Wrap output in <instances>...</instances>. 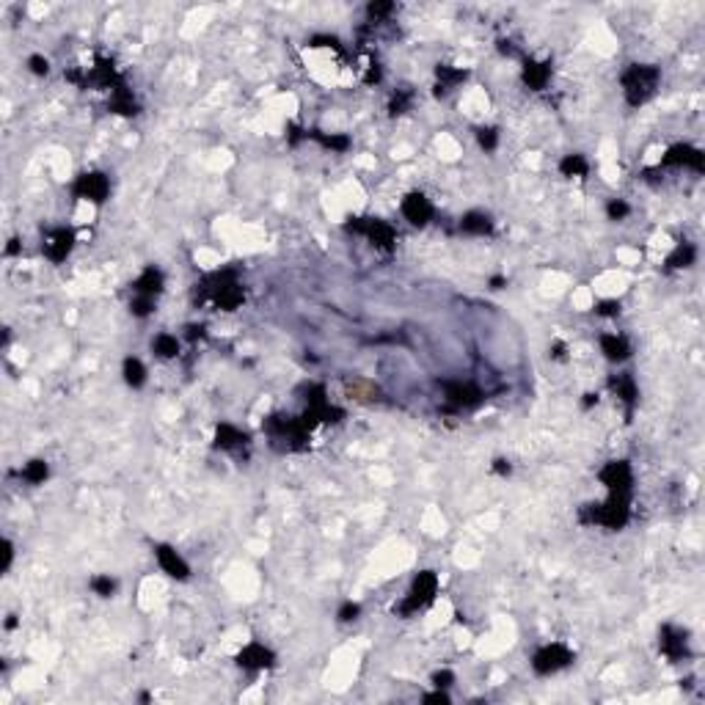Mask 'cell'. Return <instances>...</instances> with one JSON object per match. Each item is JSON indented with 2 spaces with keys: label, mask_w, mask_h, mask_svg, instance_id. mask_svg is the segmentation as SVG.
Returning a JSON list of instances; mask_svg holds the SVG:
<instances>
[{
  "label": "cell",
  "mask_w": 705,
  "mask_h": 705,
  "mask_svg": "<svg viewBox=\"0 0 705 705\" xmlns=\"http://www.w3.org/2000/svg\"><path fill=\"white\" fill-rule=\"evenodd\" d=\"M28 69H31L33 75L44 78V75L50 72V61H47L44 56H31V58H28Z\"/></svg>",
  "instance_id": "obj_36"
},
{
  "label": "cell",
  "mask_w": 705,
  "mask_h": 705,
  "mask_svg": "<svg viewBox=\"0 0 705 705\" xmlns=\"http://www.w3.org/2000/svg\"><path fill=\"white\" fill-rule=\"evenodd\" d=\"M601 482L609 488V493H617V496H628L631 493V485H633V471L628 466L626 461H609L604 469H601Z\"/></svg>",
  "instance_id": "obj_9"
},
{
  "label": "cell",
  "mask_w": 705,
  "mask_h": 705,
  "mask_svg": "<svg viewBox=\"0 0 705 705\" xmlns=\"http://www.w3.org/2000/svg\"><path fill=\"white\" fill-rule=\"evenodd\" d=\"M678 168V165H683V168H692V171H703L705 168V155L700 149H695V147H689V144H675V147H670L664 157H661V163H658V168Z\"/></svg>",
  "instance_id": "obj_10"
},
{
  "label": "cell",
  "mask_w": 705,
  "mask_h": 705,
  "mask_svg": "<svg viewBox=\"0 0 705 705\" xmlns=\"http://www.w3.org/2000/svg\"><path fill=\"white\" fill-rule=\"evenodd\" d=\"M309 138H314L322 149H331V152H347L350 149V138L347 135H328V133H320V130H309Z\"/></svg>",
  "instance_id": "obj_26"
},
{
  "label": "cell",
  "mask_w": 705,
  "mask_h": 705,
  "mask_svg": "<svg viewBox=\"0 0 705 705\" xmlns=\"http://www.w3.org/2000/svg\"><path fill=\"white\" fill-rule=\"evenodd\" d=\"M130 312L135 317H147V314L155 312V298H147V295H135L133 304H130Z\"/></svg>",
  "instance_id": "obj_32"
},
{
  "label": "cell",
  "mask_w": 705,
  "mask_h": 705,
  "mask_svg": "<svg viewBox=\"0 0 705 705\" xmlns=\"http://www.w3.org/2000/svg\"><path fill=\"white\" fill-rule=\"evenodd\" d=\"M155 556H157V565L163 567V573H168L171 579H179V581H185V579L190 576V567H188V562L179 556V551L174 549V546H165V543H160V546H155Z\"/></svg>",
  "instance_id": "obj_14"
},
{
  "label": "cell",
  "mask_w": 705,
  "mask_h": 705,
  "mask_svg": "<svg viewBox=\"0 0 705 705\" xmlns=\"http://www.w3.org/2000/svg\"><path fill=\"white\" fill-rule=\"evenodd\" d=\"M17 251H19V240H17V237H11V240H8V245H6V256H14Z\"/></svg>",
  "instance_id": "obj_45"
},
{
  "label": "cell",
  "mask_w": 705,
  "mask_h": 705,
  "mask_svg": "<svg viewBox=\"0 0 705 705\" xmlns=\"http://www.w3.org/2000/svg\"><path fill=\"white\" fill-rule=\"evenodd\" d=\"M490 229H493V221H490V215H485V213H479V210H471L466 213L463 218H461V232H466V235H490Z\"/></svg>",
  "instance_id": "obj_21"
},
{
  "label": "cell",
  "mask_w": 705,
  "mask_h": 705,
  "mask_svg": "<svg viewBox=\"0 0 705 705\" xmlns=\"http://www.w3.org/2000/svg\"><path fill=\"white\" fill-rule=\"evenodd\" d=\"M152 350H155L157 358H176L179 356V339L171 336V333H157L155 342H152Z\"/></svg>",
  "instance_id": "obj_27"
},
{
  "label": "cell",
  "mask_w": 705,
  "mask_h": 705,
  "mask_svg": "<svg viewBox=\"0 0 705 705\" xmlns=\"http://www.w3.org/2000/svg\"><path fill=\"white\" fill-rule=\"evenodd\" d=\"M601 350H604V356L609 361H626L628 356H631V345H628L626 336H620V333H604L601 336Z\"/></svg>",
  "instance_id": "obj_18"
},
{
  "label": "cell",
  "mask_w": 705,
  "mask_h": 705,
  "mask_svg": "<svg viewBox=\"0 0 705 705\" xmlns=\"http://www.w3.org/2000/svg\"><path fill=\"white\" fill-rule=\"evenodd\" d=\"M570 661H573V650L567 645H562V642H551V645H543L532 656V670L538 675H554V672L565 670Z\"/></svg>",
  "instance_id": "obj_7"
},
{
  "label": "cell",
  "mask_w": 705,
  "mask_h": 705,
  "mask_svg": "<svg viewBox=\"0 0 705 705\" xmlns=\"http://www.w3.org/2000/svg\"><path fill=\"white\" fill-rule=\"evenodd\" d=\"M444 397H447V402L452 408H474V405H479L485 399L482 389H476L474 383H461V381L444 383Z\"/></svg>",
  "instance_id": "obj_13"
},
{
  "label": "cell",
  "mask_w": 705,
  "mask_h": 705,
  "mask_svg": "<svg viewBox=\"0 0 705 705\" xmlns=\"http://www.w3.org/2000/svg\"><path fill=\"white\" fill-rule=\"evenodd\" d=\"M433 204H430V199L424 196V193H419V190H413V193H408L405 199H402V215H405V221H410L413 226H427L430 221H433Z\"/></svg>",
  "instance_id": "obj_11"
},
{
  "label": "cell",
  "mask_w": 705,
  "mask_h": 705,
  "mask_svg": "<svg viewBox=\"0 0 705 705\" xmlns=\"http://www.w3.org/2000/svg\"><path fill=\"white\" fill-rule=\"evenodd\" d=\"M133 292L135 295H147V298H157L163 292V273L157 267H147L135 281H133Z\"/></svg>",
  "instance_id": "obj_17"
},
{
  "label": "cell",
  "mask_w": 705,
  "mask_h": 705,
  "mask_svg": "<svg viewBox=\"0 0 705 705\" xmlns=\"http://www.w3.org/2000/svg\"><path fill=\"white\" fill-rule=\"evenodd\" d=\"M245 433H240L235 424H221L215 430V447L224 449V452H235L240 447H245Z\"/></svg>",
  "instance_id": "obj_20"
},
{
  "label": "cell",
  "mask_w": 705,
  "mask_h": 705,
  "mask_svg": "<svg viewBox=\"0 0 705 705\" xmlns=\"http://www.w3.org/2000/svg\"><path fill=\"white\" fill-rule=\"evenodd\" d=\"M91 590L99 595V598H110L116 592V581L110 576H94L91 579Z\"/></svg>",
  "instance_id": "obj_31"
},
{
  "label": "cell",
  "mask_w": 705,
  "mask_h": 705,
  "mask_svg": "<svg viewBox=\"0 0 705 705\" xmlns=\"http://www.w3.org/2000/svg\"><path fill=\"white\" fill-rule=\"evenodd\" d=\"M110 110L122 113V116H135L138 113V102L133 99V91H127V85H119L110 97Z\"/></svg>",
  "instance_id": "obj_23"
},
{
  "label": "cell",
  "mask_w": 705,
  "mask_h": 705,
  "mask_svg": "<svg viewBox=\"0 0 705 705\" xmlns=\"http://www.w3.org/2000/svg\"><path fill=\"white\" fill-rule=\"evenodd\" d=\"M476 141H479V147H482L485 152H493V149L499 147V133H496L493 127H482V130L476 133Z\"/></svg>",
  "instance_id": "obj_33"
},
{
  "label": "cell",
  "mask_w": 705,
  "mask_h": 705,
  "mask_svg": "<svg viewBox=\"0 0 705 705\" xmlns=\"http://www.w3.org/2000/svg\"><path fill=\"white\" fill-rule=\"evenodd\" d=\"M595 312L601 314V317H615V314H620V304L617 301H604V304H598Z\"/></svg>",
  "instance_id": "obj_40"
},
{
  "label": "cell",
  "mask_w": 705,
  "mask_h": 705,
  "mask_svg": "<svg viewBox=\"0 0 705 705\" xmlns=\"http://www.w3.org/2000/svg\"><path fill=\"white\" fill-rule=\"evenodd\" d=\"M452 681H455V672H452V670H438V672H433V686H436V689H449Z\"/></svg>",
  "instance_id": "obj_37"
},
{
  "label": "cell",
  "mask_w": 705,
  "mask_h": 705,
  "mask_svg": "<svg viewBox=\"0 0 705 705\" xmlns=\"http://www.w3.org/2000/svg\"><path fill=\"white\" fill-rule=\"evenodd\" d=\"M551 78V64L546 61H526L524 64V83L529 85V88H535V91H540V88H546V83Z\"/></svg>",
  "instance_id": "obj_19"
},
{
  "label": "cell",
  "mask_w": 705,
  "mask_h": 705,
  "mask_svg": "<svg viewBox=\"0 0 705 705\" xmlns=\"http://www.w3.org/2000/svg\"><path fill=\"white\" fill-rule=\"evenodd\" d=\"M201 292H204V298H210L224 312H235L237 306L242 304V298H245V292H242V287H240V281H237V276L232 270L207 276V281L201 284Z\"/></svg>",
  "instance_id": "obj_2"
},
{
  "label": "cell",
  "mask_w": 705,
  "mask_h": 705,
  "mask_svg": "<svg viewBox=\"0 0 705 705\" xmlns=\"http://www.w3.org/2000/svg\"><path fill=\"white\" fill-rule=\"evenodd\" d=\"M436 595H438V576H436L433 570L416 573V579H413V584H410L405 601L399 604V615H402V617H410V615L422 612L424 606H430V604L436 601Z\"/></svg>",
  "instance_id": "obj_5"
},
{
  "label": "cell",
  "mask_w": 705,
  "mask_h": 705,
  "mask_svg": "<svg viewBox=\"0 0 705 705\" xmlns=\"http://www.w3.org/2000/svg\"><path fill=\"white\" fill-rule=\"evenodd\" d=\"M42 248H44V256L50 262H64L72 254V248H75V232L67 229V226H58V229H53L50 235L44 237Z\"/></svg>",
  "instance_id": "obj_12"
},
{
  "label": "cell",
  "mask_w": 705,
  "mask_h": 705,
  "mask_svg": "<svg viewBox=\"0 0 705 705\" xmlns=\"http://www.w3.org/2000/svg\"><path fill=\"white\" fill-rule=\"evenodd\" d=\"M273 661H276L273 650H267V647L259 645V642H251V645H245V647L237 653V664H240L242 670H251V672L267 670V667H273Z\"/></svg>",
  "instance_id": "obj_15"
},
{
  "label": "cell",
  "mask_w": 705,
  "mask_h": 705,
  "mask_svg": "<svg viewBox=\"0 0 705 705\" xmlns=\"http://www.w3.org/2000/svg\"><path fill=\"white\" fill-rule=\"evenodd\" d=\"M658 647H661V653H664L670 661H681V658L689 653V647H686V631L678 626H664L661 628Z\"/></svg>",
  "instance_id": "obj_16"
},
{
  "label": "cell",
  "mask_w": 705,
  "mask_h": 705,
  "mask_svg": "<svg viewBox=\"0 0 705 705\" xmlns=\"http://www.w3.org/2000/svg\"><path fill=\"white\" fill-rule=\"evenodd\" d=\"M22 474V479L25 482H31V485H42L44 479H47V474H50V466L44 463V461H28L25 463V469L19 471Z\"/></svg>",
  "instance_id": "obj_30"
},
{
  "label": "cell",
  "mask_w": 705,
  "mask_h": 705,
  "mask_svg": "<svg viewBox=\"0 0 705 705\" xmlns=\"http://www.w3.org/2000/svg\"><path fill=\"white\" fill-rule=\"evenodd\" d=\"M358 615H361V606H358L356 601H347V604L339 606V615H336V617H339L342 623H353Z\"/></svg>",
  "instance_id": "obj_35"
},
{
  "label": "cell",
  "mask_w": 705,
  "mask_h": 705,
  "mask_svg": "<svg viewBox=\"0 0 705 705\" xmlns=\"http://www.w3.org/2000/svg\"><path fill=\"white\" fill-rule=\"evenodd\" d=\"M559 171H562V176H587L590 165L581 155H565L559 163Z\"/></svg>",
  "instance_id": "obj_29"
},
{
  "label": "cell",
  "mask_w": 705,
  "mask_h": 705,
  "mask_svg": "<svg viewBox=\"0 0 705 705\" xmlns=\"http://www.w3.org/2000/svg\"><path fill=\"white\" fill-rule=\"evenodd\" d=\"M504 281H507L504 276H496V279H490V287H493V290H501V287H504Z\"/></svg>",
  "instance_id": "obj_47"
},
{
  "label": "cell",
  "mask_w": 705,
  "mask_h": 705,
  "mask_svg": "<svg viewBox=\"0 0 705 705\" xmlns=\"http://www.w3.org/2000/svg\"><path fill=\"white\" fill-rule=\"evenodd\" d=\"M367 11H370V17H372V19H383L386 14H392L394 6L392 3H370V8H367Z\"/></svg>",
  "instance_id": "obj_39"
},
{
  "label": "cell",
  "mask_w": 705,
  "mask_h": 705,
  "mask_svg": "<svg viewBox=\"0 0 705 705\" xmlns=\"http://www.w3.org/2000/svg\"><path fill=\"white\" fill-rule=\"evenodd\" d=\"M410 105V91H397L392 97V113H405V108Z\"/></svg>",
  "instance_id": "obj_38"
},
{
  "label": "cell",
  "mask_w": 705,
  "mask_h": 705,
  "mask_svg": "<svg viewBox=\"0 0 705 705\" xmlns=\"http://www.w3.org/2000/svg\"><path fill=\"white\" fill-rule=\"evenodd\" d=\"M628 213H631V207H628L623 199H612V201L606 204V215H609L612 221H623Z\"/></svg>",
  "instance_id": "obj_34"
},
{
  "label": "cell",
  "mask_w": 705,
  "mask_h": 705,
  "mask_svg": "<svg viewBox=\"0 0 705 705\" xmlns=\"http://www.w3.org/2000/svg\"><path fill=\"white\" fill-rule=\"evenodd\" d=\"M628 496H617L612 493L609 501L604 504H587L581 510V521L584 524H598V526H606V529H623L628 524Z\"/></svg>",
  "instance_id": "obj_4"
},
{
  "label": "cell",
  "mask_w": 705,
  "mask_h": 705,
  "mask_svg": "<svg viewBox=\"0 0 705 705\" xmlns=\"http://www.w3.org/2000/svg\"><path fill=\"white\" fill-rule=\"evenodd\" d=\"M551 356H554V358H565V345H556Z\"/></svg>",
  "instance_id": "obj_48"
},
{
  "label": "cell",
  "mask_w": 705,
  "mask_h": 705,
  "mask_svg": "<svg viewBox=\"0 0 705 705\" xmlns=\"http://www.w3.org/2000/svg\"><path fill=\"white\" fill-rule=\"evenodd\" d=\"M347 229L356 232V235H364L375 248H381V251H392L394 242H397L394 226H389V224L381 221V218H350V221H347Z\"/></svg>",
  "instance_id": "obj_6"
},
{
  "label": "cell",
  "mask_w": 705,
  "mask_h": 705,
  "mask_svg": "<svg viewBox=\"0 0 705 705\" xmlns=\"http://www.w3.org/2000/svg\"><path fill=\"white\" fill-rule=\"evenodd\" d=\"M265 433L270 436L273 447H279V449H304L312 430L304 424V419H292V416H267V419H265Z\"/></svg>",
  "instance_id": "obj_1"
},
{
  "label": "cell",
  "mask_w": 705,
  "mask_h": 705,
  "mask_svg": "<svg viewBox=\"0 0 705 705\" xmlns=\"http://www.w3.org/2000/svg\"><path fill=\"white\" fill-rule=\"evenodd\" d=\"M122 375H124V383L133 386V389H141V386L147 383V367H144L138 358H124Z\"/></svg>",
  "instance_id": "obj_25"
},
{
  "label": "cell",
  "mask_w": 705,
  "mask_h": 705,
  "mask_svg": "<svg viewBox=\"0 0 705 705\" xmlns=\"http://www.w3.org/2000/svg\"><path fill=\"white\" fill-rule=\"evenodd\" d=\"M11 559H14V543H11V540H3V567H0L3 573L11 567Z\"/></svg>",
  "instance_id": "obj_41"
},
{
  "label": "cell",
  "mask_w": 705,
  "mask_h": 705,
  "mask_svg": "<svg viewBox=\"0 0 705 705\" xmlns=\"http://www.w3.org/2000/svg\"><path fill=\"white\" fill-rule=\"evenodd\" d=\"M493 471H496V474H501V476H507L513 469H510V463H507V461H501V458H499V461L493 463Z\"/></svg>",
  "instance_id": "obj_44"
},
{
  "label": "cell",
  "mask_w": 705,
  "mask_h": 705,
  "mask_svg": "<svg viewBox=\"0 0 705 705\" xmlns=\"http://www.w3.org/2000/svg\"><path fill=\"white\" fill-rule=\"evenodd\" d=\"M72 193L83 199V201H91V204H102L108 196H110V179L102 174V171H85L80 174L72 185Z\"/></svg>",
  "instance_id": "obj_8"
},
{
  "label": "cell",
  "mask_w": 705,
  "mask_h": 705,
  "mask_svg": "<svg viewBox=\"0 0 705 705\" xmlns=\"http://www.w3.org/2000/svg\"><path fill=\"white\" fill-rule=\"evenodd\" d=\"M609 389L617 394L628 408H633V405H636L639 389H636V381H633L631 375H612V378H609Z\"/></svg>",
  "instance_id": "obj_22"
},
{
  "label": "cell",
  "mask_w": 705,
  "mask_h": 705,
  "mask_svg": "<svg viewBox=\"0 0 705 705\" xmlns=\"http://www.w3.org/2000/svg\"><path fill=\"white\" fill-rule=\"evenodd\" d=\"M595 402H598V394H584V402H581V405H584V408H592Z\"/></svg>",
  "instance_id": "obj_46"
},
{
  "label": "cell",
  "mask_w": 705,
  "mask_h": 705,
  "mask_svg": "<svg viewBox=\"0 0 705 705\" xmlns=\"http://www.w3.org/2000/svg\"><path fill=\"white\" fill-rule=\"evenodd\" d=\"M424 703H449V695H447V689H436L433 695L424 697Z\"/></svg>",
  "instance_id": "obj_43"
},
{
  "label": "cell",
  "mask_w": 705,
  "mask_h": 705,
  "mask_svg": "<svg viewBox=\"0 0 705 705\" xmlns=\"http://www.w3.org/2000/svg\"><path fill=\"white\" fill-rule=\"evenodd\" d=\"M658 67H650V64H631L623 75V91H626L628 105L639 108L645 105L653 94H656V85H658Z\"/></svg>",
  "instance_id": "obj_3"
},
{
  "label": "cell",
  "mask_w": 705,
  "mask_h": 705,
  "mask_svg": "<svg viewBox=\"0 0 705 705\" xmlns=\"http://www.w3.org/2000/svg\"><path fill=\"white\" fill-rule=\"evenodd\" d=\"M436 75H438V91H436V94H444V91H449V88H455L458 83H463V80H466V69L438 67V69H436Z\"/></svg>",
  "instance_id": "obj_28"
},
{
  "label": "cell",
  "mask_w": 705,
  "mask_h": 705,
  "mask_svg": "<svg viewBox=\"0 0 705 705\" xmlns=\"http://www.w3.org/2000/svg\"><path fill=\"white\" fill-rule=\"evenodd\" d=\"M312 47H339V39L336 36H314Z\"/></svg>",
  "instance_id": "obj_42"
},
{
  "label": "cell",
  "mask_w": 705,
  "mask_h": 705,
  "mask_svg": "<svg viewBox=\"0 0 705 705\" xmlns=\"http://www.w3.org/2000/svg\"><path fill=\"white\" fill-rule=\"evenodd\" d=\"M697 259V248L692 242H681L670 256H667V267L670 270H681V267H692Z\"/></svg>",
  "instance_id": "obj_24"
}]
</instances>
